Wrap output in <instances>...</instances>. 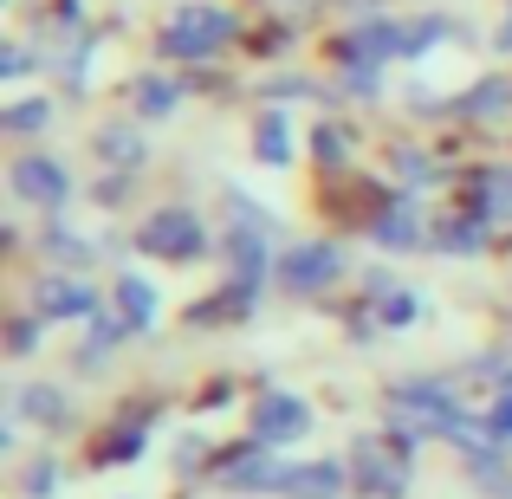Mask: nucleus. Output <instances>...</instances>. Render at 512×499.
<instances>
[{
    "label": "nucleus",
    "mask_w": 512,
    "mask_h": 499,
    "mask_svg": "<svg viewBox=\"0 0 512 499\" xmlns=\"http://www.w3.org/2000/svg\"><path fill=\"white\" fill-rule=\"evenodd\" d=\"M253 156L260 163H292V130H286V117H260V130H253Z\"/></svg>",
    "instance_id": "obj_15"
},
{
    "label": "nucleus",
    "mask_w": 512,
    "mask_h": 499,
    "mask_svg": "<svg viewBox=\"0 0 512 499\" xmlns=\"http://www.w3.org/2000/svg\"><path fill=\"white\" fill-rule=\"evenodd\" d=\"M0 124H7L13 137H33V130L52 124V98H20V104H7V111H0Z\"/></svg>",
    "instance_id": "obj_16"
},
{
    "label": "nucleus",
    "mask_w": 512,
    "mask_h": 499,
    "mask_svg": "<svg viewBox=\"0 0 512 499\" xmlns=\"http://www.w3.org/2000/svg\"><path fill=\"white\" fill-rule=\"evenodd\" d=\"M318 156H331V163L344 156V137H338V130H318Z\"/></svg>",
    "instance_id": "obj_29"
},
{
    "label": "nucleus",
    "mask_w": 512,
    "mask_h": 499,
    "mask_svg": "<svg viewBox=\"0 0 512 499\" xmlns=\"http://www.w3.org/2000/svg\"><path fill=\"white\" fill-rule=\"evenodd\" d=\"M33 312L39 318H85V312H98V292L72 273H46L33 286Z\"/></svg>",
    "instance_id": "obj_11"
},
{
    "label": "nucleus",
    "mask_w": 512,
    "mask_h": 499,
    "mask_svg": "<svg viewBox=\"0 0 512 499\" xmlns=\"http://www.w3.org/2000/svg\"><path fill=\"white\" fill-rule=\"evenodd\" d=\"M402 52V26L396 20H363L344 33V65L350 72H376L383 59H396Z\"/></svg>",
    "instance_id": "obj_10"
},
{
    "label": "nucleus",
    "mask_w": 512,
    "mask_h": 499,
    "mask_svg": "<svg viewBox=\"0 0 512 499\" xmlns=\"http://www.w3.org/2000/svg\"><path fill=\"white\" fill-rule=\"evenodd\" d=\"M286 480H292V467H279L273 448H260V441H247L240 454L221 461V487H234V493H279Z\"/></svg>",
    "instance_id": "obj_9"
},
{
    "label": "nucleus",
    "mask_w": 512,
    "mask_h": 499,
    "mask_svg": "<svg viewBox=\"0 0 512 499\" xmlns=\"http://www.w3.org/2000/svg\"><path fill=\"white\" fill-rule=\"evenodd\" d=\"M286 493H292V499H338V493H344V467H338V461H312V467H292Z\"/></svg>",
    "instance_id": "obj_13"
},
{
    "label": "nucleus",
    "mask_w": 512,
    "mask_h": 499,
    "mask_svg": "<svg viewBox=\"0 0 512 499\" xmlns=\"http://www.w3.org/2000/svg\"><path fill=\"white\" fill-rule=\"evenodd\" d=\"M169 111H175L169 78H137V117H169Z\"/></svg>",
    "instance_id": "obj_19"
},
{
    "label": "nucleus",
    "mask_w": 512,
    "mask_h": 499,
    "mask_svg": "<svg viewBox=\"0 0 512 499\" xmlns=\"http://www.w3.org/2000/svg\"><path fill=\"white\" fill-rule=\"evenodd\" d=\"M396 175H402V188L441 182V175H435V156H428V150H396Z\"/></svg>",
    "instance_id": "obj_22"
},
{
    "label": "nucleus",
    "mask_w": 512,
    "mask_h": 499,
    "mask_svg": "<svg viewBox=\"0 0 512 499\" xmlns=\"http://www.w3.org/2000/svg\"><path fill=\"white\" fill-rule=\"evenodd\" d=\"M26 65H33V59H26V46H7V52H0V78H26Z\"/></svg>",
    "instance_id": "obj_28"
},
{
    "label": "nucleus",
    "mask_w": 512,
    "mask_h": 499,
    "mask_svg": "<svg viewBox=\"0 0 512 499\" xmlns=\"http://www.w3.org/2000/svg\"><path fill=\"white\" fill-rule=\"evenodd\" d=\"M305 435H312V402H299L292 389H266L253 402V441L260 448H292Z\"/></svg>",
    "instance_id": "obj_4"
},
{
    "label": "nucleus",
    "mask_w": 512,
    "mask_h": 499,
    "mask_svg": "<svg viewBox=\"0 0 512 499\" xmlns=\"http://www.w3.org/2000/svg\"><path fill=\"white\" fill-rule=\"evenodd\" d=\"M487 441L493 448H512V383H500V402L487 409Z\"/></svg>",
    "instance_id": "obj_23"
},
{
    "label": "nucleus",
    "mask_w": 512,
    "mask_h": 499,
    "mask_svg": "<svg viewBox=\"0 0 512 499\" xmlns=\"http://www.w3.org/2000/svg\"><path fill=\"white\" fill-rule=\"evenodd\" d=\"M370 240H376V247H389V253L435 247V234H428V214L415 208V195H396V201H383V208H376V221H370Z\"/></svg>",
    "instance_id": "obj_7"
},
{
    "label": "nucleus",
    "mask_w": 512,
    "mask_h": 499,
    "mask_svg": "<svg viewBox=\"0 0 512 499\" xmlns=\"http://www.w3.org/2000/svg\"><path fill=\"white\" fill-rule=\"evenodd\" d=\"M441 253H480L487 247V221L480 214H461V221H448V234H435Z\"/></svg>",
    "instance_id": "obj_17"
},
{
    "label": "nucleus",
    "mask_w": 512,
    "mask_h": 499,
    "mask_svg": "<svg viewBox=\"0 0 512 499\" xmlns=\"http://www.w3.org/2000/svg\"><path fill=\"white\" fill-rule=\"evenodd\" d=\"M448 39V20H415V26H402V59H422L428 46H441Z\"/></svg>",
    "instance_id": "obj_21"
},
{
    "label": "nucleus",
    "mask_w": 512,
    "mask_h": 499,
    "mask_svg": "<svg viewBox=\"0 0 512 499\" xmlns=\"http://www.w3.org/2000/svg\"><path fill=\"white\" fill-rule=\"evenodd\" d=\"M279 279H286L292 292H325L344 279V247L338 240H299V247H286V260H279Z\"/></svg>",
    "instance_id": "obj_5"
},
{
    "label": "nucleus",
    "mask_w": 512,
    "mask_h": 499,
    "mask_svg": "<svg viewBox=\"0 0 512 499\" xmlns=\"http://www.w3.org/2000/svg\"><path fill=\"white\" fill-rule=\"evenodd\" d=\"M350 461H357L363 493H376V499H402V493H409V448L389 454V448H383V435H357Z\"/></svg>",
    "instance_id": "obj_6"
},
{
    "label": "nucleus",
    "mask_w": 512,
    "mask_h": 499,
    "mask_svg": "<svg viewBox=\"0 0 512 499\" xmlns=\"http://www.w3.org/2000/svg\"><path fill=\"white\" fill-rule=\"evenodd\" d=\"M98 156H104V163H117V169H137L143 163L137 130H98Z\"/></svg>",
    "instance_id": "obj_18"
},
{
    "label": "nucleus",
    "mask_w": 512,
    "mask_h": 499,
    "mask_svg": "<svg viewBox=\"0 0 512 499\" xmlns=\"http://www.w3.org/2000/svg\"><path fill=\"white\" fill-rule=\"evenodd\" d=\"M20 409L33 415V422H46V428H52V422H65V415H72V402H65L59 389H26V396H20Z\"/></svg>",
    "instance_id": "obj_20"
},
{
    "label": "nucleus",
    "mask_w": 512,
    "mask_h": 499,
    "mask_svg": "<svg viewBox=\"0 0 512 499\" xmlns=\"http://www.w3.org/2000/svg\"><path fill=\"white\" fill-rule=\"evenodd\" d=\"M234 13L227 7H208V0H188V7H175L169 13V26H163V39L156 46L169 52V59H214L221 46H234Z\"/></svg>",
    "instance_id": "obj_2"
},
{
    "label": "nucleus",
    "mask_w": 512,
    "mask_h": 499,
    "mask_svg": "<svg viewBox=\"0 0 512 499\" xmlns=\"http://www.w3.org/2000/svg\"><path fill=\"white\" fill-rule=\"evenodd\" d=\"M59 480H65V467L52 461V454H39L33 467H26V493L33 499H46V493H59Z\"/></svg>",
    "instance_id": "obj_24"
},
{
    "label": "nucleus",
    "mask_w": 512,
    "mask_h": 499,
    "mask_svg": "<svg viewBox=\"0 0 512 499\" xmlns=\"http://www.w3.org/2000/svg\"><path fill=\"white\" fill-rule=\"evenodd\" d=\"M46 253H65V260H85L91 247H85V240H72V234H65L59 221H52V227H46Z\"/></svg>",
    "instance_id": "obj_26"
},
{
    "label": "nucleus",
    "mask_w": 512,
    "mask_h": 499,
    "mask_svg": "<svg viewBox=\"0 0 512 499\" xmlns=\"http://www.w3.org/2000/svg\"><path fill=\"white\" fill-rule=\"evenodd\" d=\"M111 299H117V318H124L130 331H150V325H156V286H150V279H137V273H117Z\"/></svg>",
    "instance_id": "obj_12"
},
{
    "label": "nucleus",
    "mask_w": 512,
    "mask_h": 499,
    "mask_svg": "<svg viewBox=\"0 0 512 499\" xmlns=\"http://www.w3.org/2000/svg\"><path fill=\"white\" fill-rule=\"evenodd\" d=\"M7 182H13V195L33 201V208H59V201L72 195V175H65L59 156H13Z\"/></svg>",
    "instance_id": "obj_8"
},
{
    "label": "nucleus",
    "mask_w": 512,
    "mask_h": 499,
    "mask_svg": "<svg viewBox=\"0 0 512 499\" xmlns=\"http://www.w3.org/2000/svg\"><path fill=\"white\" fill-rule=\"evenodd\" d=\"M461 111L474 117V124H493V117H506V111H512V78H480V85L461 98Z\"/></svg>",
    "instance_id": "obj_14"
},
{
    "label": "nucleus",
    "mask_w": 512,
    "mask_h": 499,
    "mask_svg": "<svg viewBox=\"0 0 512 499\" xmlns=\"http://www.w3.org/2000/svg\"><path fill=\"white\" fill-rule=\"evenodd\" d=\"M467 415L461 402H454V389L441 383V376H409V383L389 389V435L402 441V448H415V441L428 435H454Z\"/></svg>",
    "instance_id": "obj_1"
},
{
    "label": "nucleus",
    "mask_w": 512,
    "mask_h": 499,
    "mask_svg": "<svg viewBox=\"0 0 512 499\" xmlns=\"http://www.w3.org/2000/svg\"><path fill=\"white\" fill-rule=\"evenodd\" d=\"M415 312H422V299H415V292H396V286L383 292V318H389V325H402V318H415Z\"/></svg>",
    "instance_id": "obj_25"
},
{
    "label": "nucleus",
    "mask_w": 512,
    "mask_h": 499,
    "mask_svg": "<svg viewBox=\"0 0 512 499\" xmlns=\"http://www.w3.org/2000/svg\"><path fill=\"white\" fill-rule=\"evenodd\" d=\"M13 357H26V350H39V318H13V337H7Z\"/></svg>",
    "instance_id": "obj_27"
},
{
    "label": "nucleus",
    "mask_w": 512,
    "mask_h": 499,
    "mask_svg": "<svg viewBox=\"0 0 512 499\" xmlns=\"http://www.w3.org/2000/svg\"><path fill=\"white\" fill-rule=\"evenodd\" d=\"M137 247L156 253V260H201V247H208V221L188 214V208H156L150 221H143Z\"/></svg>",
    "instance_id": "obj_3"
}]
</instances>
